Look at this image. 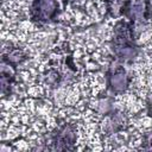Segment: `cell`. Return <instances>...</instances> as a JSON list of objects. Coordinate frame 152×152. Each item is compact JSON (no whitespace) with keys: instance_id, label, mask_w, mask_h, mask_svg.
<instances>
[{"instance_id":"6da1fadb","label":"cell","mask_w":152,"mask_h":152,"mask_svg":"<svg viewBox=\"0 0 152 152\" xmlns=\"http://www.w3.org/2000/svg\"><path fill=\"white\" fill-rule=\"evenodd\" d=\"M110 49L119 62H132L139 53V46L134 38V24L127 19H120L114 26Z\"/></svg>"},{"instance_id":"7a4b0ae2","label":"cell","mask_w":152,"mask_h":152,"mask_svg":"<svg viewBox=\"0 0 152 152\" xmlns=\"http://www.w3.org/2000/svg\"><path fill=\"white\" fill-rule=\"evenodd\" d=\"M68 0H32L30 19L36 25H46L57 21L64 12Z\"/></svg>"},{"instance_id":"3957f363","label":"cell","mask_w":152,"mask_h":152,"mask_svg":"<svg viewBox=\"0 0 152 152\" xmlns=\"http://www.w3.org/2000/svg\"><path fill=\"white\" fill-rule=\"evenodd\" d=\"M76 132L77 129L75 125L69 122L61 124L49 134V146H46V148L51 151L74 150L77 139Z\"/></svg>"},{"instance_id":"277c9868","label":"cell","mask_w":152,"mask_h":152,"mask_svg":"<svg viewBox=\"0 0 152 152\" xmlns=\"http://www.w3.org/2000/svg\"><path fill=\"white\" fill-rule=\"evenodd\" d=\"M152 17V7L150 0H129L124 12V18L135 23H146Z\"/></svg>"},{"instance_id":"5b68a950","label":"cell","mask_w":152,"mask_h":152,"mask_svg":"<svg viewBox=\"0 0 152 152\" xmlns=\"http://www.w3.org/2000/svg\"><path fill=\"white\" fill-rule=\"evenodd\" d=\"M129 76L122 66H116L110 69L107 72V83L108 88L113 94H122L129 87Z\"/></svg>"},{"instance_id":"8992f818","label":"cell","mask_w":152,"mask_h":152,"mask_svg":"<svg viewBox=\"0 0 152 152\" xmlns=\"http://www.w3.org/2000/svg\"><path fill=\"white\" fill-rule=\"evenodd\" d=\"M126 125H127V118L124 113H121L119 110H112V112L104 114V118L102 119V121L100 124L101 132L106 137L125 129Z\"/></svg>"},{"instance_id":"52a82bcc","label":"cell","mask_w":152,"mask_h":152,"mask_svg":"<svg viewBox=\"0 0 152 152\" xmlns=\"http://www.w3.org/2000/svg\"><path fill=\"white\" fill-rule=\"evenodd\" d=\"M1 94L4 96L10 95L13 84L15 83V76H17V66L12 63L7 62L6 59L1 58Z\"/></svg>"},{"instance_id":"ba28073f","label":"cell","mask_w":152,"mask_h":152,"mask_svg":"<svg viewBox=\"0 0 152 152\" xmlns=\"http://www.w3.org/2000/svg\"><path fill=\"white\" fill-rule=\"evenodd\" d=\"M129 0H104L107 14L112 18H120L124 17V12Z\"/></svg>"},{"instance_id":"9c48e42d","label":"cell","mask_w":152,"mask_h":152,"mask_svg":"<svg viewBox=\"0 0 152 152\" xmlns=\"http://www.w3.org/2000/svg\"><path fill=\"white\" fill-rule=\"evenodd\" d=\"M1 58L2 59H6L7 62H10L13 65L18 66L20 63H23L27 58V56H26V53L20 48L13 46V48H10V50L7 52H4Z\"/></svg>"},{"instance_id":"30bf717a","label":"cell","mask_w":152,"mask_h":152,"mask_svg":"<svg viewBox=\"0 0 152 152\" xmlns=\"http://www.w3.org/2000/svg\"><path fill=\"white\" fill-rule=\"evenodd\" d=\"M97 106H99V110L102 114H107V113H109V112L113 110V108H112V101L109 99H102V100H100Z\"/></svg>"},{"instance_id":"8fae6325","label":"cell","mask_w":152,"mask_h":152,"mask_svg":"<svg viewBox=\"0 0 152 152\" xmlns=\"http://www.w3.org/2000/svg\"><path fill=\"white\" fill-rule=\"evenodd\" d=\"M141 147L144 150H152V129L145 134L144 140L141 142Z\"/></svg>"},{"instance_id":"7c38bea8","label":"cell","mask_w":152,"mask_h":152,"mask_svg":"<svg viewBox=\"0 0 152 152\" xmlns=\"http://www.w3.org/2000/svg\"><path fill=\"white\" fill-rule=\"evenodd\" d=\"M146 107H147V113L148 115L152 116V93H150L146 97Z\"/></svg>"},{"instance_id":"4fadbf2b","label":"cell","mask_w":152,"mask_h":152,"mask_svg":"<svg viewBox=\"0 0 152 152\" xmlns=\"http://www.w3.org/2000/svg\"><path fill=\"white\" fill-rule=\"evenodd\" d=\"M87 0H68V2L70 5H74V6H78V5H83Z\"/></svg>"}]
</instances>
